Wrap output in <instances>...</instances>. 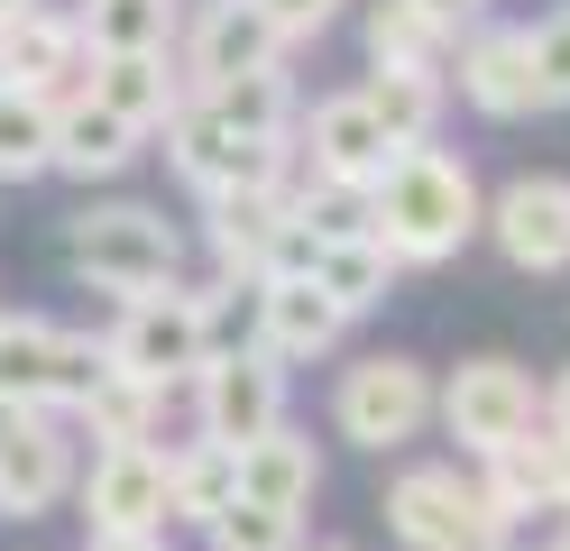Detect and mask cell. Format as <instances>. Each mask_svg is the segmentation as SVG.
I'll list each match as a JSON object with an SVG mask.
<instances>
[{"label":"cell","instance_id":"1","mask_svg":"<svg viewBox=\"0 0 570 551\" xmlns=\"http://www.w3.org/2000/svg\"><path fill=\"white\" fill-rule=\"evenodd\" d=\"M368 239L396 257V267H442L479 239V184L460 157H442L433 138L396 147L368 175Z\"/></svg>","mask_w":570,"mask_h":551},{"label":"cell","instance_id":"2","mask_svg":"<svg viewBox=\"0 0 570 551\" xmlns=\"http://www.w3.org/2000/svg\"><path fill=\"white\" fill-rule=\"evenodd\" d=\"M175 257H185V239H175V220L148 211V203H83L65 220V267L83 285H101V294L175 285Z\"/></svg>","mask_w":570,"mask_h":551},{"label":"cell","instance_id":"3","mask_svg":"<svg viewBox=\"0 0 570 551\" xmlns=\"http://www.w3.org/2000/svg\"><path fill=\"white\" fill-rule=\"evenodd\" d=\"M101 358L120 367V377L175 395L203 367V313L185 285H148V294H120V322L101 331Z\"/></svg>","mask_w":570,"mask_h":551},{"label":"cell","instance_id":"4","mask_svg":"<svg viewBox=\"0 0 570 551\" xmlns=\"http://www.w3.org/2000/svg\"><path fill=\"white\" fill-rule=\"evenodd\" d=\"M332 423H341V441H360V451H405V441H423V423H433V367L405 358V350H377L360 367H341Z\"/></svg>","mask_w":570,"mask_h":551},{"label":"cell","instance_id":"5","mask_svg":"<svg viewBox=\"0 0 570 551\" xmlns=\"http://www.w3.org/2000/svg\"><path fill=\"white\" fill-rule=\"evenodd\" d=\"M166 157H175V175H185L194 194H230V184H285V175H295V147H285V138H239L203 92H185V101L166 110Z\"/></svg>","mask_w":570,"mask_h":551},{"label":"cell","instance_id":"6","mask_svg":"<svg viewBox=\"0 0 570 551\" xmlns=\"http://www.w3.org/2000/svg\"><path fill=\"white\" fill-rule=\"evenodd\" d=\"M185 386H194V414H203V432H212V441H230V451H239L248 432L285 423V358H276V350H258V341L212 350Z\"/></svg>","mask_w":570,"mask_h":551},{"label":"cell","instance_id":"7","mask_svg":"<svg viewBox=\"0 0 570 551\" xmlns=\"http://www.w3.org/2000/svg\"><path fill=\"white\" fill-rule=\"evenodd\" d=\"M533 377L515 358H460L451 377L433 386V423L460 441V451H488V441H507V432H524L533 423Z\"/></svg>","mask_w":570,"mask_h":551},{"label":"cell","instance_id":"8","mask_svg":"<svg viewBox=\"0 0 570 551\" xmlns=\"http://www.w3.org/2000/svg\"><path fill=\"white\" fill-rule=\"evenodd\" d=\"M479 230L507 248L515 276H561L570 267V175H515L497 203H479Z\"/></svg>","mask_w":570,"mask_h":551},{"label":"cell","instance_id":"9","mask_svg":"<svg viewBox=\"0 0 570 551\" xmlns=\"http://www.w3.org/2000/svg\"><path fill=\"white\" fill-rule=\"evenodd\" d=\"M75 496V441L56 432L47 404H19V423L0 432V514L10 524H38Z\"/></svg>","mask_w":570,"mask_h":551},{"label":"cell","instance_id":"10","mask_svg":"<svg viewBox=\"0 0 570 551\" xmlns=\"http://www.w3.org/2000/svg\"><path fill=\"white\" fill-rule=\"evenodd\" d=\"M92 533H166V451L157 441H101L83 469Z\"/></svg>","mask_w":570,"mask_h":551},{"label":"cell","instance_id":"11","mask_svg":"<svg viewBox=\"0 0 570 551\" xmlns=\"http://www.w3.org/2000/svg\"><path fill=\"white\" fill-rule=\"evenodd\" d=\"M83 65H92V47H83L75 10H47V0H28V10L0 19V83L65 101V92H83Z\"/></svg>","mask_w":570,"mask_h":551},{"label":"cell","instance_id":"12","mask_svg":"<svg viewBox=\"0 0 570 551\" xmlns=\"http://www.w3.org/2000/svg\"><path fill=\"white\" fill-rule=\"evenodd\" d=\"M175 37H185V92L222 83V73H248V65H285V37L267 28L258 0H203V19Z\"/></svg>","mask_w":570,"mask_h":551},{"label":"cell","instance_id":"13","mask_svg":"<svg viewBox=\"0 0 570 551\" xmlns=\"http://www.w3.org/2000/svg\"><path fill=\"white\" fill-rule=\"evenodd\" d=\"M148 129H129L120 110H101L92 92H65L56 101V129H47V175H75V184H111L138 166Z\"/></svg>","mask_w":570,"mask_h":551},{"label":"cell","instance_id":"14","mask_svg":"<svg viewBox=\"0 0 570 551\" xmlns=\"http://www.w3.org/2000/svg\"><path fill=\"white\" fill-rule=\"evenodd\" d=\"M396 157V138L377 129V110L360 92H323L313 101V120H304V175H323V184H360L368 194V175Z\"/></svg>","mask_w":570,"mask_h":551},{"label":"cell","instance_id":"15","mask_svg":"<svg viewBox=\"0 0 570 551\" xmlns=\"http://www.w3.org/2000/svg\"><path fill=\"white\" fill-rule=\"evenodd\" d=\"M460 101L479 110V120H533V65H524V28H460Z\"/></svg>","mask_w":570,"mask_h":551},{"label":"cell","instance_id":"16","mask_svg":"<svg viewBox=\"0 0 570 551\" xmlns=\"http://www.w3.org/2000/svg\"><path fill=\"white\" fill-rule=\"evenodd\" d=\"M341 331H350V313H341L313 276H258V331H248V341L276 350L285 367H304V358L341 350Z\"/></svg>","mask_w":570,"mask_h":551},{"label":"cell","instance_id":"17","mask_svg":"<svg viewBox=\"0 0 570 551\" xmlns=\"http://www.w3.org/2000/svg\"><path fill=\"white\" fill-rule=\"evenodd\" d=\"M276 220H285V184H230V194H203V239H212V267L258 285L267 276V248H276Z\"/></svg>","mask_w":570,"mask_h":551},{"label":"cell","instance_id":"18","mask_svg":"<svg viewBox=\"0 0 570 551\" xmlns=\"http://www.w3.org/2000/svg\"><path fill=\"white\" fill-rule=\"evenodd\" d=\"M83 92L101 101V110H120L129 129H166V110L185 101V73H175V56H92L83 65Z\"/></svg>","mask_w":570,"mask_h":551},{"label":"cell","instance_id":"19","mask_svg":"<svg viewBox=\"0 0 570 551\" xmlns=\"http://www.w3.org/2000/svg\"><path fill=\"white\" fill-rule=\"evenodd\" d=\"M313 488H323V460H313V432L295 423H267V432H248L239 441V496H258V505H313Z\"/></svg>","mask_w":570,"mask_h":551},{"label":"cell","instance_id":"20","mask_svg":"<svg viewBox=\"0 0 570 551\" xmlns=\"http://www.w3.org/2000/svg\"><path fill=\"white\" fill-rule=\"evenodd\" d=\"M479 496L497 505V514H507V524H515V514H552L561 496H552V432H507V441H488V451H479Z\"/></svg>","mask_w":570,"mask_h":551},{"label":"cell","instance_id":"21","mask_svg":"<svg viewBox=\"0 0 570 551\" xmlns=\"http://www.w3.org/2000/svg\"><path fill=\"white\" fill-rule=\"evenodd\" d=\"M239 496V451L230 441H212V432H194L185 451H166V524H212Z\"/></svg>","mask_w":570,"mask_h":551},{"label":"cell","instance_id":"22","mask_svg":"<svg viewBox=\"0 0 570 551\" xmlns=\"http://www.w3.org/2000/svg\"><path fill=\"white\" fill-rule=\"evenodd\" d=\"M75 28H83L92 56H175L185 0H83Z\"/></svg>","mask_w":570,"mask_h":551},{"label":"cell","instance_id":"23","mask_svg":"<svg viewBox=\"0 0 570 551\" xmlns=\"http://www.w3.org/2000/svg\"><path fill=\"white\" fill-rule=\"evenodd\" d=\"M479 488L460 469H405L396 488H386V533H396L405 551H433L451 524H460V505H470Z\"/></svg>","mask_w":570,"mask_h":551},{"label":"cell","instance_id":"24","mask_svg":"<svg viewBox=\"0 0 570 551\" xmlns=\"http://www.w3.org/2000/svg\"><path fill=\"white\" fill-rule=\"evenodd\" d=\"M360 101L377 110V129L396 138V147H414V138H433V129H442L451 83H442V65H377L368 83H360Z\"/></svg>","mask_w":570,"mask_h":551},{"label":"cell","instance_id":"25","mask_svg":"<svg viewBox=\"0 0 570 551\" xmlns=\"http://www.w3.org/2000/svg\"><path fill=\"white\" fill-rule=\"evenodd\" d=\"M203 101L222 110L239 138H295V83H285V65L222 73V83H203Z\"/></svg>","mask_w":570,"mask_h":551},{"label":"cell","instance_id":"26","mask_svg":"<svg viewBox=\"0 0 570 551\" xmlns=\"http://www.w3.org/2000/svg\"><path fill=\"white\" fill-rule=\"evenodd\" d=\"M405 267H396V257H386L368 230H350V239H323V257H313V285H323L332 294V304L350 313V322H360L368 304H386V285H396Z\"/></svg>","mask_w":570,"mask_h":551},{"label":"cell","instance_id":"27","mask_svg":"<svg viewBox=\"0 0 570 551\" xmlns=\"http://www.w3.org/2000/svg\"><path fill=\"white\" fill-rule=\"evenodd\" d=\"M75 414H83L92 441H157L166 395H157V386H138V377H120V367H101V386L75 404Z\"/></svg>","mask_w":570,"mask_h":551},{"label":"cell","instance_id":"28","mask_svg":"<svg viewBox=\"0 0 570 551\" xmlns=\"http://www.w3.org/2000/svg\"><path fill=\"white\" fill-rule=\"evenodd\" d=\"M47 129H56V101H47V92L0 83V184L47 175Z\"/></svg>","mask_w":570,"mask_h":551},{"label":"cell","instance_id":"29","mask_svg":"<svg viewBox=\"0 0 570 551\" xmlns=\"http://www.w3.org/2000/svg\"><path fill=\"white\" fill-rule=\"evenodd\" d=\"M451 37L414 0H368V65H442Z\"/></svg>","mask_w":570,"mask_h":551},{"label":"cell","instance_id":"30","mask_svg":"<svg viewBox=\"0 0 570 551\" xmlns=\"http://www.w3.org/2000/svg\"><path fill=\"white\" fill-rule=\"evenodd\" d=\"M212 551H295L304 542V514L295 505H258V496H230L222 514L203 524Z\"/></svg>","mask_w":570,"mask_h":551},{"label":"cell","instance_id":"31","mask_svg":"<svg viewBox=\"0 0 570 551\" xmlns=\"http://www.w3.org/2000/svg\"><path fill=\"white\" fill-rule=\"evenodd\" d=\"M47 350H56V322L47 313H0V395H10V404H38L47 395Z\"/></svg>","mask_w":570,"mask_h":551},{"label":"cell","instance_id":"32","mask_svg":"<svg viewBox=\"0 0 570 551\" xmlns=\"http://www.w3.org/2000/svg\"><path fill=\"white\" fill-rule=\"evenodd\" d=\"M101 367H111V358H101V341H92V331H56V350H47V414H75V404L101 386Z\"/></svg>","mask_w":570,"mask_h":551},{"label":"cell","instance_id":"33","mask_svg":"<svg viewBox=\"0 0 570 551\" xmlns=\"http://www.w3.org/2000/svg\"><path fill=\"white\" fill-rule=\"evenodd\" d=\"M524 65H533V101L543 110H570V0L552 19L524 28Z\"/></svg>","mask_w":570,"mask_h":551},{"label":"cell","instance_id":"34","mask_svg":"<svg viewBox=\"0 0 570 551\" xmlns=\"http://www.w3.org/2000/svg\"><path fill=\"white\" fill-rule=\"evenodd\" d=\"M194 313H203V358H212V350H239L248 331H258V285L212 276V285L194 294Z\"/></svg>","mask_w":570,"mask_h":551},{"label":"cell","instance_id":"35","mask_svg":"<svg viewBox=\"0 0 570 551\" xmlns=\"http://www.w3.org/2000/svg\"><path fill=\"white\" fill-rule=\"evenodd\" d=\"M433 551H515V524H507L488 496H470V505H460V524H451Z\"/></svg>","mask_w":570,"mask_h":551},{"label":"cell","instance_id":"36","mask_svg":"<svg viewBox=\"0 0 570 551\" xmlns=\"http://www.w3.org/2000/svg\"><path fill=\"white\" fill-rule=\"evenodd\" d=\"M258 10H267V28L285 37V47H304V37H323L350 0H258Z\"/></svg>","mask_w":570,"mask_h":551},{"label":"cell","instance_id":"37","mask_svg":"<svg viewBox=\"0 0 570 551\" xmlns=\"http://www.w3.org/2000/svg\"><path fill=\"white\" fill-rule=\"evenodd\" d=\"M313 257H323V239L285 211V220H276V248H267V276H313Z\"/></svg>","mask_w":570,"mask_h":551},{"label":"cell","instance_id":"38","mask_svg":"<svg viewBox=\"0 0 570 551\" xmlns=\"http://www.w3.org/2000/svg\"><path fill=\"white\" fill-rule=\"evenodd\" d=\"M414 10H423V19H433L442 37H460V28H470V19L488 10V0H414Z\"/></svg>","mask_w":570,"mask_h":551},{"label":"cell","instance_id":"39","mask_svg":"<svg viewBox=\"0 0 570 551\" xmlns=\"http://www.w3.org/2000/svg\"><path fill=\"white\" fill-rule=\"evenodd\" d=\"M83 551H166V533H83Z\"/></svg>","mask_w":570,"mask_h":551},{"label":"cell","instance_id":"40","mask_svg":"<svg viewBox=\"0 0 570 551\" xmlns=\"http://www.w3.org/2000/svg\"><path fill=\"white\" fill-rule=\"evenodd\" d=\"M533 414H543L552 432H570V367H561V377H552V395H543V404H533Z\"/></svg>","mask_w":570,"mask_h":551},{"label":"cell","instance_id":"41","mask_svg":"<svg viewBox=\"0 0 570 551\" xmlns=\"http://www.w3.org/2000/svg\"><path fill=\"white\" fill-rule=\"evenodd\" d=\"M543 432H552V423H543ZM552 496L570 505V432H552ZM561 505H552V514H561Z\"/></svg>","mask_w":570,"mask_h":551},{"label":"cell","instance_id":"42","mask_svg":"<svg viewBox=\"0 0 570 551\" xmlns=\"http://www.w3.org/2000/svg\"><path fill=\"white\" fill-rule=\"evenodd\" d=\"M561 551H570V505H561Z\"/></svg>","mask_w":570,"mask_h":551},{"label":"cell","instance_id":"43","mask_svg":"<svg viewBox=\"0 0 570 551\" xmlns=\"http://www.w3.org/2000/svg\"><path fill=\"white\" fill-rule=\"evenodd\" d=\"M295 551H304V542H295ZM313 551H350V542H313Z\"/></svg>","mask_w":570,"mask_h":551},{"label":"cell","instance_id":"44","mask_svg":"<svg viewBox=\"0 0 570 551\" xmlns=\"http://www.w3.org/2000/svg\"><path fill=\"white\" fill-rule=\"evenodd\" d=\"M10 10H28V0H0V19H10Z\"/></svg>","mask_w":570,"mask_h":551},{"label":"cell","instance_id":"45","mask_svg":"<svg viewBox=\"0 0 570 551\" xmlns=\"http://www.w3.org/2000/svg\"><path fill=\"white\" fill-rule=\"evenodd\" d=\"M543 551H561V542H543Z\"/></svg>","mask_w":570,"mask_h":551},{"label":"cell","instance_id":"46","mask_svg":"<svg viewBox=\"0 0 570 551\" xmlns=\"http://www.w3.org/2000/svg\"><path fill=\"white\" fill-rule=\"evenodd\" d=\"M0 313H10V304H0Z\"/></svg>","mask_w":570,"mask_h":551}]
</instances>
